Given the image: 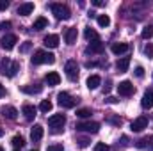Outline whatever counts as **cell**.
<instances>
[{"instance_id": "cell-29", "label": "cell", "mask_w": 153, "mask_h": 151, "mask_svg": "<svg viewBox=\"0 0 153 151\" xmlns=\"http://www.w3.org/2000/svg\"><path fill=\"white\" fill-rule=\"evenodd\" d=\"M98 25L103 27V29L109 27V25H111V18H109L107 14H100V16H98Z\"/></svg>"}, {"instance_id": "cell-44", "label": "cell", "mask_w": 153, "mask_h": 151, "mask_svg": "<svg viewBox=\"0 0 153 151\" xmlns=\"http://www.w3.org/2000/svg\"><path fill=\"white\" fill-rule=\"evenodd\" d=\"M2 96H5V89H4V85L0 84V98H2Z\"/></svg>"}, {"instance_id": "cell-12", "label": "cell", "mask_w": 153, "mask_h": 151, "mask_svg": "<svg viewBox=\"0 0 153 151\" xmlns=\"http://www.w3.org/2000/svg\"><path fill=\"white\" fill-rule=\"evenodd\" d=\"M141 105H143V109H146V110H150L153 107V89H148V91L144 93V96H143V100H141Z\"/></svg>"}, {"instance_id": "cell-30", "label": "cell", "mask_w": 153, "mask_h": 151, "mask_svg": "<svg viewBox=\"0 0 153 151\" xmlns=\"http://www.w3.org/2000/svg\"><path fill=\"white\" fill-rule=\"evenodd\" d=\"M91 109H78L76 110V115L78 117H82V119H87V117H91Z\"/></svg>"}, {"instance_id": "cell-22", "label": "cell", "mask_w": 153, "mask_h": 151, "mask_svg": "<svg viewBox=\"0 0 153 151\" xmlns=\"http://www.w3.org/2000/svg\"><path fill=\"white\" fill-rule=\"evenodd\" d=\"M100 84H102V78H100L98 75H91L89 78H87V89H91V91L98 89Z\"/></svg>"}, {"instance_id": "cell-40", "label": "cell", "mask_w": 153, "mask_h": 151, "mask_svg": "<svg viewBox=\"0 0 153 151\" xmlns=\"http://www.w3.org/2000/svg\"><path fill=\"white\" fill-rule=\"evenodd\" d=\"M105 101H107V103H117L119 100H117V98H114V96H107V100H105Z\"/></svg>"}, {"instance_id": "cell-23", "label": "cell", "mask_w": 153, "mask_h": 151, "mask_svg": "<svg viewBox=\"0 0 153 151\" xmlns=\"http://www.w3.org/2000/svg\"><path fill=\"white\" fill-rule=\"evenodd\" d=\"M128 66H130V57H123V59H119V61L116 62V68H117L119 73L128 71Z\"/></svg>"}, {"instance_id": "cell-32", "label": "cell", "mask_w": 153, "mask_h": 151, "mask_svg": "<svg viewBox=\"0 0 153 151\" xmlns=\"http://www.w3.org/2000/svg\"><path fill=\"white\" fill-rule=\"evenodd\" d=\"M89 142H91V141H89L87 137H78V139H76V146H78V148H87Z\"/></svg>"}, {"instance_id": "cell-21", "label": "cell", "mask_w": 153, "mask_h": 151, "mask_svg": "<svg viewBox=\"0 0 153 151\" xmlns=\"http://www.w3.org/2000/svg\"><path fill=\"white\" fill-rule=\"evenodd\" d=\"M30 139L34 141V142H38L43 139V126L41 124H34V128L30 130Z\"/></svg>"}, {"instance_id": "cell-35", "label": "cell", "mask_w": 153, "mask_h": 151, "mask_svg": "<svg viewBox=\"0 0 153 151\" xmlns=\"http://www.w3.org/2000/svg\"><path fill=\"white\" fill-rule=\"evenodd\" d=\"M93 151H109V146L105 144V142H98L96 146H94V150Z\"/></svg>"}, {"instance_id": "cell-27", "label": "cell", "mask_w": 153, "mask_h": 151, "mask_svg": "<svg viewBox=\"0 0 153 151\" xmlns=\"http://www.w3.org/2000/svg\"><path fill=\"white\" fill-rule=\"evenodd\" d=\"M52 107H53V105H52L50 100H43V101L39 103V110H41L43 114H48L50 110H52Z\"/></svg>"}, {"instance_id": "cell-10", "label": "cell", "mask_w": 153, "mask_h": 151, "mask_svg": "<svg viewBox=\"0 0 153 151\" xmlns=\"http://www.w3.org/2000/svg\"><path fill=\"white\" fill-rule=\"evenodd\" d=\"M0 43H2V48H4V50H13L14 44L18 43V38H16L14 34H5Z\"/></svg>"}, {"instance_id": "cell-11", "label": "cell", "mask_w": 153, "mask_h": 151, "mask_svg": "<svg viewBox=\"0 0 153 151\" xmlns=\"http://www.w3.org/2000/svg\"><path fill=\"white\" fill-rule=\"evenodd\" d=\"M22 112H23V115H25V119L27 121H34V117L38 115V110H36V107L34 105H29V103H25L23 107H22Z\"/></svg>"}, {"instance_id": "cell-14", "label": "cell", "mask_w": 153, "mask_h": 151, "mask_svg": "<svg viewBox=\"0 0 153 151\" xmlns=\"http://www.w3.org/2000/svg\"><path fill=\"white\" fill-rule=\"evenodd\" d=\"M0 114H2L5 119H11V121L18 117V110H16L14 107H11V105H7V107H2V109H0Z\"/></svg>"}, {"instance_id": "cell-38", "label": "cell", "mask_w": 153, "mask_h": 151, "mask_svg": "<svg viewBox=\"0 0 153 151\" xmlns=\"http://www.w3.org/2000/svg\"><path fill=\"white\" fill-rule=\"evenodd\" d=\"M11 25H13L11 21H2V23H0V29H4V30H7V29H11Z\"/></svg>"}, {"instance_id": "cell-24", "label": "cell", "mask_w": 153, "mask_h": 151, "mask_svg": "<svg viewBox=\"0 0 153 151\" xmlns=\"http://www.w3.org/2000/svg\"><path fill=\"white\" fill-rule=\"evenodd\" d=\"M76 36H78V32H76L75 27L68 29V30H66V43H68V44H75L76 43Z\"/></svg>"}, {"instance_id": "cell-25", "label": "cell", "mask_w": 153, "mask_h": 151, "mask_svg": "<svg viewBox=\"0 0 153 151\" xmlns=\"http://www.w3.org/2000/svg\"><path fill=\"white\" fill-rule=\"evenodd\" d=\"M84 36H85V39H87V41H91V43H94V41H100L98 34H96V30H93V29H85Z\"/></svg>"}, {"instance_id": "cell-46", "label": "cell", "mask_w": 153, "mask_h": 151, "mask_svg": "<svg viewBox=\"0 0 153 151\" xmlns=\"http://www.w3.org/2000/svg\"><path fill=\"white\" fill-rule=\"evenodd\" d=\"M2 135H4V130H2V128H0V137H2Z\"/></svg>"}, {"instance_id": "cell-1", "label": "cell", "mask_w": 153, "mask_h": 151, "mask_svg": "<svg viewBox=\"0 0 153 151\" xmlns=\"http://www.w3.org/2000/svg\"><path fill=\"white\" fill-rule=\"evenodd\" d=\"M55 62V55L50 53V52H45V50H38L32 57V64L39 66V64H53Z\"/></svg>"}, {"instance_id": "cell-3", "label": "cell", "mask_w": 153, "mask_h": 151, "mask_svg": "<svg viewBox=\"0 0 153 151\" xmlns=\"http://www.w3.org/2000/svg\"><path fill=\"white\" fill-rule=\"evenodd\" d=\"M48 124H50V128H53V133H59L62 130V126L66 124L64 114H53V115H50L48 117Z\"/></svg>"}, {"instance_id": "cell-47", "label": "cell", "mask_w": 153, "mask_h": 151, "mask_svg": "<svg viewBox=\"0 0 153 151\" xmlns=\"http://www.w3.org/2000/svg\"><path fill=\"white\" fill-rule=\"evenodd\" d=\"M0 151H4V148H2V146H0Z\"/></svg>"}, {"instance_id": "cell-39", "label": "cell", "mask_w": 153, "mask_h": 151, "mask_svg": "<svg viewBox=\"0 0 153 151\" xmlns=\"http://www.w3.org/2000/svg\"><path fill=\"white\" fill-rule=\"evenodd\" d=\"M9 7V2L7 0H0V11H5Z\"/></svg>"}, {"instance_id": "cell-33", "label": "cell", "mask_w": 153, "mask_h": 151, "mask_svg": "<svg viewBox=\"0 0 153 151\" xmlns=\"http://www.w3.org/2000/svg\"><path fill=\"white\" fill-rule=\"evenodd\" d=\"M144 55H146L148 59H153V43H148V44L144 46Z\"/></svg>"}, {"instance_id": "cell-13", "label": "cell", "mask_w": 153, "mask_h": 151, "mask_svg": "<svg viewBox=\"0 0 153 151\" xmlns=\"http://www.w3.org/2000/svg\"><path fill=\"white\" fill-rule=\"evenodd\" d=\"M32 11H34V4H32V2L20 4V7L16 9V13H18L20 16H29V14H32Z\"/></svg>"}, {"instance_id": "cell-4", "label": "cell", "mask_w": 153, "mask_h": 151, "mask_svg": "<svg viewBox=\"0 0 153 151\" xmlns=\"http://www.w3.org/2000/svg\"><path fill=\"white\" fill-rule=\"evenodd\" d=\"M76 101H78L76 98H73L71 94H68V93H64V91L57 94V103H59L62 109H73L76 105Z\"/></svg>"}, {"instance_id": "cell-7", "label": "cell", "mask_w": 153, "mask_h": 151, "mask_svg": "<svg viewBox=\"0 0 153 151\" xmlns=\"http://www.w3.org/2000/svg\"><path fill=\"white\" fill-rule=\"evenodd\" d=\"M64 71H66V76L71 82H75L78 78V64H76V61H68L66 66H64Z\"/></svg>"}, {"instance_id": "cell-26", "label": "cell", "mask_w": 153, "mask_h": 151, "mask_svg": "<svg viewBox=\"0 0 153 151\" xmlns=\"http://www.w3.org/2000/svg\"><path fill=\"white\" fill-rule=\"evenodd\" d=\"M46 25H48V20L43 18V16H39L38 20L34 21V29H36V30H43V29H46Z\"/></svg>"}, {"instance_id": "cell-49", "label": "cell", "mask_w": 153, "mask_h": 151, "mask_svg": "<svg viewBox=\"0 0 153 151\" xmlns=\"http://www.w3.org/2000/svg\"><path fill=\"white\" fill-rule=\"evenodd\" d=\"M14 151H18V150H14Z\"/></svg>"}, {"instance_id": "cell-36", "label": "cell", "mask_w": 153, "mask_h": 151, "mask_svg": "<svg viewBox=\"0 0 153 151\" xmlns=\"http://www.w3.org/2000/svg\"><path fill=\"white\" fill-rule=\"evenodd\" d=\"M46 151H64V148H62V144H52L46 148Z\"/></svg>"}, {"instance_id": "cell-19", "label": "cell", "mask_w": 153, "mask_h": 151, "mask_svg": "<svg viewBox=\"0 0 153 151\" xmlns=\"http://www.w3.org/2000/svg\"><path fill=\"white\" fill-rule=\"evenodd\" d=\"M43 91V87L39 85V84H30V85H22V93H25V94H39Z\"/></svg>"}, {"instance_id": "cell-17", "label": "cell", "mask_w": 153, "mask_h": 151, "mask_svg": "<svg viewBox=\"0 0 153 151\" xmlns=\"http://www.w3.org/2000/svg\"><path fill=\"white\" fill-rule=\"evenodd\" d=\"M111 52H112L114 55L126 53V52H128V44H126V43H112V46H111Z\"/></svg>"}, {"instance_id": "cell-42", "label": "cell", "mask_w": 153, "mask_h": 151, "mask_svg": "<svg viewBox=\"0 0 153 151\" xmlns=\"http://www.w3.org/2000/svg\"><path fill=\"white\" fill-rule=\"evenodd\" d=\"M109 121L114 123V124H121V119H116V117H109Z\"/></svg>"}, {"instance_id": "cell-6", "label": "cell", "mask_w": 153, "mask_h": 151, "mask_svg": "<svg viewBox=\"0 0 153 151\" xmlns=\"http://www.w3.org/2000/svg\"><path fill=\"white\" fill-rule=\"evenodd\" d=\"M2 73L7 76H14L16 73H18V70H20V64L18 62H11L9 59H4L2 61Z\"/></svg>"}, {"instance_id": "cell-45", "label": "cell", "mask_w": 153, "mask_h": 151, "mask_svg": "<svg viewBox=\"0 0 153 151\" xmlns=\"http://www.w3.org/2000/svg\"><path fill=\"white\" fill-rule=\"evenodd\" d=\"M111 91V82H107V85H105V93H109Z\"/></svg>"}, {"instance_id": "cell-18", "label": "cell", "mask_w": 153, "mask_h": 151, "mask_svg": "<svg viewBox=\"0 0 153 151\" xmlns=\"http://www.w3.org/2000/svg\"><path fill=\"white\" fill-rule=\"evenodd\" d=\"M43 43H45V46H48V48H57V46H59V36H57V34H48L46 38L43 39Z\"/></svg>"}, {"instance_id": "cell-9", "label": "cell", "mask_w": 153, "mask_h": 151, "mask_svg": "<svg viewBox=\"0 0 153 151\" xmlns=\"http://www.w3.org/2000/svg\"><path fill=\"white\" fill-rule=\"evenodd\" d=\"M148 124H150L148 115H139L137 119L132 121V132H143L144 128H148Z\"/></svg>"}, {"instance_id": "cell-43", "label": "cell", "mask_w": 153, "mask_h": 151, "mask_svg": "<svg viewBox=\"0 0 153 151\" xmlns=\"http://www.w3.org/2000/svg\"><path fill=\"white\" fill-rule=\"evenodd\" d=\"M121 144L126 146V144H128V137H121Z\"/></svg>"}, {"instance_id": "cell-34", "label": "cell", "mask_w": 153, "mask_h": 151, "mask_svg": "<svg viewBox=\"0 0 153 151\" xmlns=\"http://www.w3.org/2000/svg\"><path fill=\"white\" fill-rule=\"evenodd\" d=\"M30 48H32V43H30V41H25V43L20 46V52H22V53H27Z\"/></svg>"}, {"instance_id": "cell-16", "label": "cell", "mask_w": 153, "mask_h": 151, "mask_svg": "<svg viewBox=\"0 0 153 151\" xmlns=\"http://www.w3.org/2000/svg\"><path fill=\"white\" fill-rule=\"evenodd\" d=\"M135 148H139V150H144V148L153 150V135L152 137H143V139H139V141L135 142Z\"/></svg>"}, {"instance_id": "cell-5", "label": "cell", "mask_w": 153, "mask_h": 151, "mask_svg": "<svg viewBox=\"0 0 153 151\" xmlns=\"http://www.w3.org/2000/svg\"><path fill=\"white\" fill-rule=\"evenodd\" d=\"M75 128L78 130V132L96 133V132H100V123H96V121H82V123H76Z\"/></svg>"}, {"instance_id": "cell-28", "label": "cell", "mask_w": 153, "mask_h": 151, "mask_svg": "<svg viewBox=\"0 0 153 151\" xmlns=\"http://www.w3.org/2000/svg\"><path fill=\"white\" fill-rule=\"evenodd\" d=\"M11 144H13L16 150H20V148H23V146H25V139H23L22 135H16V137H13Z\"/></svg>"}, {"instance_id": "cell-31", "label": "cell", "mask_w": 153, "mask_h": 151, "mask_svg": "<svg viewBox=\"0 0 153 151\" xmlns=\"http://www.w3.org/2000/svg\"><path fill=\"white\" fill-rule=\"evenodd\" d=\"M144 39H150L153 38V25H148V27H144L143 29V34H141Z\"/></svg>"}, {"instance_id": "cell-41", "label": "cell", "mask_w": 153, "mask_h": 151, "mask_svg": "<svg viewBox=\"0 0 153 151\" xmlns=\"http://www.w3.org/2000/svg\"><path fill=\"white\" fill-rule=\"evenodd\" d=\"M93 5H96V7H102V5H105V2H103V0H93Z\"/></svg>"}, {"instance_id": "cell-48", "label": "cell", "mask_w": 153, "mask_h": 151, "mask_svg": "<svg viewBox=\"0 0 153 151\" xmlns=\"http://www.w3.org/2000/svg\"><path fill=\"white\" fill-rule=\"evenodd\" d=\"M32 151H38V150H32Z\"/></svg>"}, {"instance_id": "cell-8", "label": "cell", "mask_w": 153, "mask_h": 151, "mask_svg": "<svg viewBox=\"0 0 153 151\" xmlns=\"http://www.w3.org/2000/svg\"><path fill=\"white\" fill-rule=\"evenodd\" d=\"M134 91H135V87L132 85L130 80H123V82H119V85H117V93H119V96H132Z\"/></svg>"}, {"instance_id": "cell-2", "label": "cell", "mask_w": 153, "mask_h": 151, "mask_svg": "<svg viewBox=\"0 0 153 151\" xmlns=\"http://www.w3.org/2000/svg\"><path fill=\"white\" fill-rule=\"evenodd\" d=\"M50 9H52V13L55 14L57 20H70V16H71L68 5H64V4H52Z\"/></svg>"}, {"instance_id": "cell-15", "label": "cell", "mask_w": 153, "mask_h": 151, "mask_svg": "<svg viewBox=\"0 0 153 151\" xmlns=\"http://www.w3.org/2000/svg\"><path fill=\"white\" fill-rule=\"evenodd\" d=\"M105 50V44L102 41H94V43H89V46L85 48L87 53H102Z\"/></svg>"}, {"instance_id": "cell-20", "label": "cell", "mask_w": 153, "mask_h": 151, "mask_svg": "<svg viewBox=\"0 0 153 151\" xmlns=\"http://www.w3.org/2000/svg\"><path fill=\"white\" fill-rule=\"evenodd\" d=\"M45 82L48 85H59L61 84V76H59V73H55V71H50V73H46V76H45Z\"/></svg>"}, {"instance_id": "cell-37", "label": "cell", "mask_w": 153, "mask_h": 151, "mask_svg": "<svg viewBox=\"0 0 153 151\" xmlns=\"http://www.w3.org/2000/svg\"><path fill=\"white\" fill-rule=\"evenodd\" d=\"M134 73H135V76H137V78H143V76H144V68H143V66H137Z\"/></svg>"}]
</instances>
